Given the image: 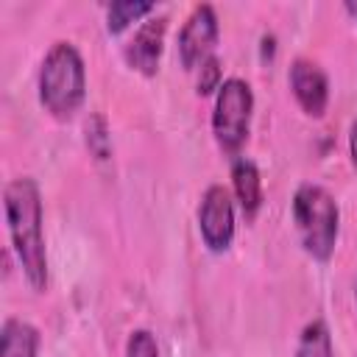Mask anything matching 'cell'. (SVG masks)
Returning <instances> with one entry per match:
<instances>
[{"label": "cell", "instance_id": "9a60e30c", "mask_svg": "<svg viewBox=\"0 0 357 357\" xmlns=\"http://www.w3.org/2000/svg\"><path fill=\"white\" fill-rule=\"evenodd\" d=\"M195 86H198L201 95H209V92L220 89V61H218V56H206L198 64V81H195Z\"/></svg>", "mask_w": 357, "mask_h": 357}, {"label": "cell", "instance_id": "5b68a950", "mask_svg": "<svg viewBox=\"0 0 357 357\" xmlns=\"http://www.w3.org/2000/svg\"><path fill=\"white\" fill-rule=\"evenodd\" d=\"M198 229L212 251H226L234 237V206L226 187L212 184L198 206Z\"/></svg>", "mask_w": 357, "mask_h": 357}, {"label": "cell", "instance_id": "5bb4252c", "mask_svg": "<svg viewBox=\"0 0 357 357\" xmlns=\"http://www.w3.org/2000/svg\"><path fill=\"white\" fill-rule=\"evenodd\" d=\"M126 357H159L156 337L148 329H134L126 343Z\"/></svg>", "mask_w": 357, "mask_h": 357}, {"label": "cell", "instance_id": "e0dca14e", "mask_svg": "<svg viewBox=\"0 0 357 357\" xmlns=\"http://www.w3.org/2000/svg\"><path fill=\"white\" fill-rule=\"evenodd\" d=\"M262 45H265V47H262V53H268V56H271V53H273V36H265V39H262Z\"/></svg>", "mask_w": 357, "mask_h": 357}, {"label": "cell", "instance_id": "7a4b0ae2", "mask_svg": "<svg viewBox=\"0 0 357 357\" xmlns=\"http://www.w3.org/2000/svg\"><path fill=\"white\" fill-rule=\"evenodd\" d=\"M86 89V73L84 59L75 50L73 42H56L39 70V100L42 106L59 117L67 120L81 106Z\"/></svg>", "mask_w": 357, "mask_h": 357}, {"label": "cell", "instance_id": "8992f818", "mask_svg": "<svg viewBox=\"0 0 357 357\" xmlns=\"http://www.w3.org/2000/svg\"><path fill=\"white\" fill-rule=\"evenodd\" d=\"M218 39V14L209 3H201L187 17L178 33V59L187 70H195L206 56H212V45Z\"/></svg>", "mask_w": 357, "mask_h": 357}, {"label": "cell", "instance_id": "30bf717a", "mask_svg": "<svg viewBox=\"0 0 357 357\" xmlns=\"http://www.w3.org/2000/svg\"><path fill=\"white\" fill-rule=\"evenodd\" d=\"M39 332L28 321L8 318L0 332V357H36Z\"/></svg>", "mask_w": 357, "mask_h": 357}, {"label": "cell", "instance_id": "277c9868", "mask_svg": "<svg viewBox=\"0 0 357 357\" xmlns=\"http://www.w3.org/2000/svg\"><path fill=\"white\" fill-rule=\"evenodd\" d=\"M251 112H254L251 86L243 78H226L218 89L215 109H212V131L218 145L226 153L240 151L243 142L248 139Z\"/></svg>", "mask_w": 357, "mask_h": 357}, {"label": "cell", "instance_id": "2e32d148", "mask_svg": "<svg viewBox=\"0 0 357 357\" xmlns=\"http://www.w3.org/2000/svg\"><path fill=\"white\" fill-rule=\"evenodd\" d=\"M349 148H351V162L357 165V123L351 126V134H349Z\"/></svg>", "mask_w": 357, "mask_h": 357}, {"label": "cell", "instance_id": "8fae6325", "mask_svg": "<svg viewBox=\"0 0 357 357\" xmlns=\"http://www.w3.org/2000/svg\"><path fill=\"white\" fill-rule=\"evenodd\" d=\"M296 357H335L332 337H329V329L324 321H312L304 326V332L298 337Z\"/></svg>", "mask_w": 357, "mask_h": 357}, {"label": "cell", "instance_id": "6da1fadb", "mask_svg": "<svg viewBox=\"0 0 357 357\" xmlns=\"http://www.w3.org/2000/svg\"><path fill=\"white\" fill-rule=\"evenodd\" d=\"M3 204H6L11 243L25 271V279L31 282L33 290H45L47 254H45V237H42V201L33 178L20 176L8 181L3 192Z\"/></svg>", "mask_w": 357, "mask_h": 357}, {"label": "cell", "instance_id": "4fadbf2b", "mask_svg": "<svg viewBox=\"0 0 357 357\" xmlns=\"http://www.w3.org/2000/svg\"><path fill=\"white\" fill-rule=\"evenodd\" d=\"M86 148L92 151L95 159H109V151H112V139H109V128H106V120L100 114H92L86 120Z\"/></svg>", "mask_w": 357, "mask_h": 357}, {"label": "cell", "instance_id": "ac0fdd59", "mask_svg": "<svg viewBox=\"0 0 357 357\" xmlns=\"http://www.w3.org/2000/svg\"><path fill=\"white\" fill-rule=\"evenodd\" d=\"M346 11H349L351 17H357V3H346Z\"/></svg>", "mask_w": 357, "mask_h": 357}, {"label": "cell", "instance_id": "7c38bea8", "mask_svg": "<svg viewBox=\"0 0 357 357\" xmlns=\"http://www.w3.org/2000/svg\"><path fill=\"white\" fill-rule=\"evenodd\" d=\"M153 8H156L153 3L117 0V3H112V6H109V22H106V28H109V33H120L123 28H128V25H131V22H137L139 17L151 14Z\"/></svg>", "mask_w": 357, "mask_h": 357}, {"label": "cell", "instance_id": "9c48e42d", "mask_svg": "<svg viewBox=\"0 0 357 357\" xmlns=\"http://www.w3.org/2000/svg\"><path fill=\"white\" fill-rule=\"evenodd\" d=\"M231 181H234V192H237V201L243 206V212L248 218L257 215L259 204H262V178H259V170L251 159H237L231 165Z\"/></svg>", "mask_w": 357, "mask_h": 357}, {"label": "cell", "instance_id": "3957f363", "mask_svg": "<svg viewBox=\"0 0 357 357\" xmlns=\"http://www.w3.org/2000/svg\"><path fill=\"white\" fill-rule=\"evenodd\" d=\"M293 218L307 254H312L315 259H329L335 251L340 220L335 198L318 184H301L293 195Z\"/></svg>", "mask_w": 357, "mask_h": 357}, {"label": "cell", "instance_id": "ba28073f", "mask_svg": "<svg viewBox=\"0 0 357 357\" xmlns=\"http://www.w3.org/2000/svg\"><path fill=\"white\" fill-rule=\"evenodd\" d=\"M165 31H167V20L165 17H153L145 20L137 33L131 36V42L126 45V61L139 70L142 75H153L159 70V59H162V45H165Z\"/></svg>", "mask_w": 357, "mask_h": 357}, {"label": "cell", "instance_id": "52a82bcc", "mask_svg": "<svg viewBox=\"0 0 357 357\" xmlns=\"http://www.w3.org/2000/svg\"><path fill=\"white\" fill-rule=\"evenodd\" d=\"M290 89L310 117H321L329 100V81L315 61L298 59L290 67Z\"/></svg>", "mask_w": 357, "mask_h": 357}]
</instances>
